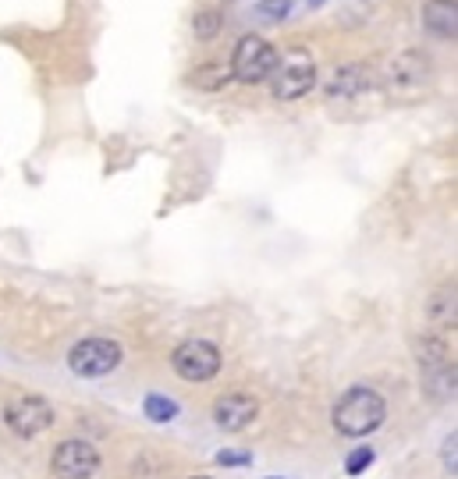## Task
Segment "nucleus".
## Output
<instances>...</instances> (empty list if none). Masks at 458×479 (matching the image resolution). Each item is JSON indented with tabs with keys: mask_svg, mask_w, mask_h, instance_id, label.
Here are the masks:
<instances>
[{
	"mask_svg": "<svg viewBox=\"0 0 458 479\" xmlns=\"http://www.w3.org/2000/svg\"><path fill=\"white\" fill-rule=\"evenodd\" d=\"M192 479H210V476H192Z\"/></svg>",
	"mask_w": 458,
	"mask_h": 479,
	"instance_id": "21",
	"label": "nucleus"
},
{
	"mask_svg": "<svg viewBox=\"0 0 458 479\" xmlns=\"http://www.w3.org/2000/svg\"><path fill=\"white\" fill-rule=\"evenodd\" d=\"M369 466H373V451H369V448H356L352 458L345 462V473H349V476H359V473L369 469Z\"/></svg>",
	"mask_w": 458,
	"mask_h": 479,
	"instance_id": "17",
	"label": "nucleus"
},
{
	"mask_svg": "<svg viewBox=\"0 0 458 479\" xmlns=\"http://www.w3.org/2000/svg\"><path fill=\"white\" fill-rule=\"evenodd\" d=\"M455 448H458V437L452 433L448 441H445V448H441V458H445V469L455 476Z\"/></svg>",
	"mask_w": 458,
	"mask_h": 479,
	"instance_id": "18",
	"label": "nucleus"
},
{
	"mask_svg": "<svg viewBox=\"0 0 458 479\" xmlns=\"http://www.w3.org/2000/svg\"><path fill=\"white\" fill-rule=\"evenodd\" d=\"M430 320H434V323H452V327H455V285L437 287V295L430 298Z\"/></svg>",
	"mask_w": 458,
	"mask_h": 479,
	"instance_id": "12",
	"label": "nucleus"
},
{
	"mask_svg": "<svg viewBox=\"0 0 458 479\" xmlns=\"http://www.w3.org/2000/svg\"><path fill=\"white\" fill-rule=\"evenodd\" d=\"M387 415V405H384V394L373 390V387H349L334 412H331V423L341 437H367L373 430H380Z\"/></svg>",
	"mask_w": 458,
	"mask_h": 479,
	"instance_id": "1",
	"label": "nucleus"
},
{
	"mask_svg": "<svg viewBox=\"0 0 458 479\" xmlns=\"http://www.w3.org/2000/svg\"><path fill=\"white\" fill-rule=\"evenodd\" d=\"M288 7H291V0H264L256 7V14H260V21H284L288 18Z\"/></svg>",
	"mask_w": 458,
	"mask_h": 479,
	"instance_id": "16",
	"label": "nucleus"
},
{
	"mask_svg": "<svg viewBox=\"0 0 458 479\" xmlns=\"http://www.w3.org/2000/svg\"><path fill=\"white\" fill-rule=\"evenodd\" d=\"M220 25H224V14L213 11V7H203V11H195V18H192L195 39H213V36L220 32Z\"/></svg>",
	"mask_w": 458,
	"mask_h": 479,
	"instance_id": "14",
	"label": "nucleus"
},
{
	"mask_svg": "<svg viewBox=\"0 0 458 479\" xmlns=\"http://www.w3.org/2000/svg\"><path fill=\"white\" fill-rule=\"evenodd\" d=\"M192 82L199 90H224L231 82V68H224V64H203V68H195Z\"/></svg>",
	"mask_w": 458,
	"mask_h": 479,
	"instance_id": "13",
	"label": "nucleus"
},
{
	"mask_svg": "<svg viewBox=\"0 0 458 479\" xmlns=\"http://www.w3.org/2000/svg\"><path fill=\"white\" fill-rule=\"evenodd\" d=\"M309 7H324V0H309Z\"/></svg>",
	"mask_w": 458,
	"mask_h": 479,
	"instance_id": "20",
	"label": "nucleus"
},
{
	"mask_svg": "<svg viewBox=\"0 0 458 479\" xmlns=\"http://www.w3.org/2000/svg\"><path fill=\"white\" fill-rule=\"evenodd\" d=\"M423 25L441 36V39H455L458 21H455V0H427L423 7Z\"/></svg>",
	"mask_w": 458,
	"mask_h": 479,
	"instance_id": "10",
	"label": "nucleus"
},
{
	"mask_svg": "<svg viewBox=\"0 0 458 479\" xmlns=\"http://www.w3.org/2000/svg\"><path fill=\"white\" fill-rule=\"evenodd\" d=\"M430 75V61L423 54H398L387 64V86L391 90H419Z\"/></svg>",
	"mask_w": 458,
	"mask_h": 479,
	"instance_id": "9",
	"label": "nucleus"
},
{
	"mask_svg": "<svg viewBox=\"0 0 458 479\" xmlns=\"http://www.w3.org/2000/svg\"><path fill=\"white\" fill-rule=\"evenodd\" d=\"M367 86H369V75L363 72V64H349V68H338V72H334L327 93L331 96H356V93H363Z\"/></svg>",
	"mask_w": 458,
	"mask_h": 479,
	"instance_id": "11",
	"label": "nucleus"
},
{
	"mask_svg": "<svg viewBox=\"0 0 458 479\" xmlns=\"http://www.w3.org/2000/svg\"><path fill=\"white\" fill-rule=\"evenodd\" d=\"M274 64H277V50L260 39V36H242L235 54H231V79L246 82V86H260L274 75Z\"/></svg>",
	"mask_w": 458,
	"mask_h": 479,
	"instance_id": "2",
	"label": "nucleus"
},
{
	"mask_svg": "<svg viewBox=\"0 0 458 479\" xmlns=\"http://www.w3.org/2000/svg\"><path fill=\"white\" fill-rule=\"evenodd\" d=\"M271 82H274L271 90L277 99H298L316 86V64L306 50H288L284 57H277Z\"/></svg>",
	"mask_w": 458,
	"mask_h": 479,
	"instance_id": "4",
	"label": "nucleus"
},
{
	"mask_svg": "<svg viewBox=\"0 0 458 479\" xmlns=\"http://www.w3.org/2000/svg\"><path fill=\"white\" fill-rule=\"evenodd\" d=\"M68 366H72L75 377H86V381L107 377L121 366V345L110 341V338H82L68 352Z\"/></svg>",
	"mask_w": 458,
	"mask_h": 479,
	"instance_id": "3",
	"label": "nucleus"
},
{
	"mask_svg": "<svg viewBox=\"0 0 458 479\" xmlns=\"http://www.w3.org/2000/svg\"><path fill=\"white\" fill-rule=\"evenodd\" d=\"M178 415V405L171 401V398H164V394H150L146 398V419H153V423H171Z\"/></svg>",
	"mask_w": 458,
	"mask_h": 479,
	"instance_id": "15",
	"label": "nucleus"
},
{
	"mask_svg": "<svg viewBox=\"0 0 458 479\" xmlns=\"http://www.w3.org/2000/svg\"><path fill=\"white\" fill-rule=\"evenodd\" d=\"M99 469V451L82 437H68L54 448L50 473L57 479H92Z\"/></svg>",
	"mask_w": 458,
	"mask_h": 479,
	"instance_id": "7",
	"label": "nucleus"
},
{
	"mask_svg": "<svg viewBox=\"0 0 458 479\" xmlns=\"http://www.w3.org/2000/svg\"><path fill=\"white\" fill-rule=\"evenodd\" d=\"M271 479H274V476H271Z\"/></svg>",
	"mask_w": 458,
	"mask_h": 479,
	"instance_id": "22",
	"label": "nucleus"
},
{
	"mask_svg": "<svg viewBox=\"0 0 458 479\" xmlns=\"http://www.w3.org/2000/svg\"><path fill=\"white\" fill-rule=\"evenodd\" d=\"M256 415H260V398H256V394L235 390V394L217 398V405H213V423H217L220 430H228V433H238V430L253 426Z\"/></svg>",
	"mask_w": 458,
	"mask_h": 479,
	"instance_id": "8",
	"label": "nucleus"
},
{
	"mask_svg": "<svg viewBox=\"0 0 458 479\" xmlns=\"http://www.w3.org/2000/svg\"><path fill=\"white\" fill-rule=\"evenodd\" d=\"M171 366L175 373L188 383H206L220 373V352L213 341H203V338H192V341H182L171 355Z\"/></svg>",
	"mask_w": 458,
	"mask_h": 479,
	"instance_id": "5",
	"label": "nucleus"
},
{
	"mask_svg": "<svg viewBox=\"0 0 458 479\" xmlns=\"http://www.w3.org/2000/svg\"><path fill=\"white\" fill-rule=\"evenodd\" d=\"M217 462H220V466H249L253 458H249L246 451H220V455H217Z\"/></svg>",
	"mask_w": 458,
	"mask_h": 479,
	"instance_id": "19",
	"label": "nucleus"
},
{
	"mask_svg": "<svg viewBox=\"0 0 458 479\" xmlns=\"http://www.w3.org/2000/svg\"><path fill=\"white\" fill-rule=\"evenodd\" d=\"M4 423H7L11 433H18V437H39V433L54 423V408H50V401L39 398V394H18V398L7 401Z\"/></svg>",
	"mask_w": 458,
	"mask_h": 479,
	"instance_id": "6",
	"label": "nucleus"
}]
</instances>
